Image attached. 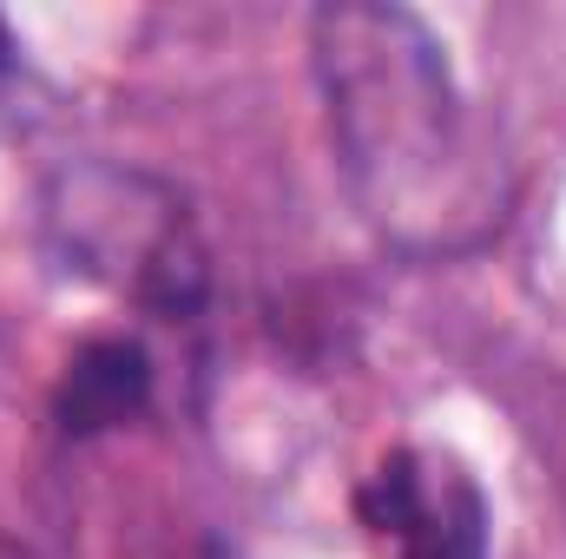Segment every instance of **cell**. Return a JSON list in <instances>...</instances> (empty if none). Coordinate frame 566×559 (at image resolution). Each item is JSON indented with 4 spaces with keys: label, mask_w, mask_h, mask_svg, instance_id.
Returning a JSON list of instances; mask_svg holds the SVG:
<instances>
[{
    "label": "cell",
    "mask_w": 566,
    "mask_h": 559,
    "mask_svg": "<svg viewBox=\"0 0 566 559\" xmlns=\"http://www.w3.org/2000/svg\"><path fill=\"white\" fill-rule=\"evenodd\" d=\"M151 395V362L139 342L126 336H99L66 362L60 382V428L66 434H106L119 421H133Z\"/></svg>",
    "instance_id": "obj_3"
},
{
    "label": "cell",
    "mask_w": 566,
    "mask_h": 559,
    "mask_svg": "<svg viewBox=\"0 0 566 559\" xmlns=\"http://www.w3.org/2000/svg\"><path fill=\"white\" fill-rule=\"evenodd\" d=\"M363 527L396 540L402 559H488V507L461 461L396 447L363 487Z\"/></svg>",
    "instance_id": "obj_2"
},
{
    "label": "cell",
    "mask_w": 566,
    "mask_h": 559,
    "mask_svg": "<svg viewBox=\"0 0 566 559\" xmlns=\"http://www.w3.org/2000/svg\"><path fill=\"white\" fill-rule=\"evenodd\" d=\"M316 66L349 178L382 224H448L461 184V99L441 46L402 7L316 13Z\"/></svg>",
    "instance_id": "obj_1"
},
{
    "label": "cell",
    "mask_w": 566,
    "mask_h": 559,
    "mask_svg": "<svg viewBox=\"0 0 566 559\" xmlns=\"http://www.w3.org/2000/svg\"><path fill=\"white\" fill-rule=\"evenodd\" d=\"M13 66V33H7V20H0V73Z\"/></svg>",
    "instance_id": "obj_4"
},
{
    "label": "cell",
    "mask_w": 566,
    "mask_h": 559,
    "mask_svg": "<svg viewBox=\"0 0 566 559\" xmlns=\"http://www.w3.org/2000/svg\"><path fill=\"white\" fill-rule=\"evenodd\" d=\"M0 559H33L27 547H13V540H0Z\"/></svg>",
    "instance_id": "obj_5"
}]
</instances>
